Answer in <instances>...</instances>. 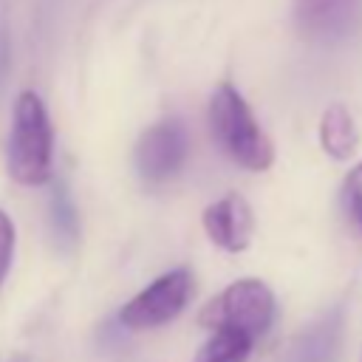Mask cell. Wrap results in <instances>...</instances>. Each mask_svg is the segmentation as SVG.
<instances>
[{
  "instance_id": "cell-14",
  "label": "cell",
  "mask_w": 362,
  "mask_h": 362,
  "mask_svg": "<svg viewBox=\"0 0 362 362\" xmlns=\"http://www.w3.org/2000/svg\"><path fill=\"white\" fill-rule=\"evenodd\" d=\"M359 362H362V356H359Z\"/></svg>"
},
{
  "instance_id": "cell-6",
  "label": "cell",
  "mask_w": 362,
  "mask_h": 362,
  "mask_svg": "<svg viewBox=\"0 0 362 362\" xmlns=\"http://www.w3.org/2000/svg\"><path fill=\"white\" fill-rule=\"evenodd\" d=\"M291 20L308 42L337 45L362 31V0H291Z\"/></svg>"
},
{
  "instance_id": "cell-2",
  "label": "cell",
  "mask_w": 362,
  "mask_h": 362,
  "mask_svg": "<svg viewBox=\"0 0 362 362\" xmlns=\"http://www.w3.org/2000/svg\"><path fill=\"white\" fill-rule=\"evenodd\" d=\"M6 170L23 187H42L54 175V127L45 102L34 90H20L14 99Z\"/></svg>"
},
{
  "instance_id": "cell-12",
  "label": "cell",
  "mask_w": 362,
  "mask_h": 362,
  "mask_svg": "<svg viewBox=\"0 0 362 362\" xmlns=\"http://www.w3.org/2000/svg\"><path fill=\"white\" fill-rule=\"evenodd\" d=\"M342 204L348 218L362 229V161L354 164L342 181Z\"/></svg>"
},
{
  "instance_id": "cell-5",
  "label": "cell",
  "mask_w": 362,
  "mask_h": 362,
  "mask_svg": "<svg viewBox=\"0 0 362 362\" xmlns=\"http://www.w3.org/2000/svg\"><path fill=\"white\" fill-rule=\"evenodd\" d=\"M189 156V139L181 119H164L147 127L136 141V170L147 184H167L175 178Z\"/></svg>"
},
{
  "instance_id": "cell-13",
  "label": "cell",
  "mask_w": 362,
  "mask_h": 362,
  "mask_svg": "<svg viewBox=\"0 0 362 362\" xmlns=\"http://www.w3.org/2000/svg\"><path fill=\"white\" fill-rule=\"evenodd\" d=\"M14 243H17L14 221L6 209H0V288H3L8 269H11V260H14Z\"/></svg>"
},
{
  "instance_id": "cell-8",
  "label": "cell",
  "mask_w": 362,
  "mask_h": 362,
  "mask_svg": "<svg viewBox=\"0 0 362 362\" xmlns=\"http://www.w3.org/2000/svg\"><path fill=\"white\" fill-rule=\"evenodd\" d=\"M342 356V308L317 317L291 345L288 362H339Z\"/></svg>"
},
{
  "instance_id": "cell-11",
  "label": "cell",
  "mask_w": 362,
  "mask_h": 362,
  "mask_svg": "<svg viewBox=\"0 0 362 362\" xmlns=\"http://www.w3.org/2000/svg\"><path fill=\"white\" fill-rule=\"evenodd\" d=\"M252 348H255L252 337L232 328H212L192 362H249Z\"/></svg>"
},
{
  "instance_id": "cell-3",
  "label": "cell",
  "mask_w": 362,
  "mask_h": 362,
  "mask_svg": "<svg viewBox=\"0 0 362 362\" xmlns=\"http://www.w3.org/2000/svg\"><path fill=\"white\" fill-rule=\"evenodd\" d=\"M277 317V300L274 291L257 280V277H240L229 283L221 294H215L198 314V325L212 328H232L255 342L269 334Z\"/></svg>"
},
{
  "instance_id": "cell-10",
  "label": "cell",
  "mask_w": 362,
  "mask_h": 362,
  "mask_svg": "<svg viewBox=\"0 0 362 362\" xmlns=\"http://www.w3.org/2000/svg\"><path fill=\"white\" fill-rule=\"evenodd\" d=\"M48 226H51L54 243L62 252H71L79 243V215H76L74 198L62 181L54 184L51 198H48Z\"/></svg>"
},
{
  "instance_id": "cell-9",
  "label": "cell",
  "mask_w": 362,
  "mask_h": 362,
  "mask_svg": "<svg viewBox=\"0 0 362 362\" xmlns=\"http://www.w3.org/2000/svg\"><path fill=\"white\" fill-rule=\"evenodd\" d=\"M320 144H322L325 156H331L334 161H348L356 153L359 130H356V122H354L351 110L342 102H334L322 110V116H320Z\"/></svg>"
},
{
  "instance_id": "cell-4",
  "label": "cell",
  "mask_w": 362,
  "mask_h": 362,
  "mask_svg": "<svg viewBox=\"0 0 362 362\" xmlns=\"http://www.w3.org/2000/svg\"><path fill=\"white\" fill-rule=\"evenodd\" d=\"M192 297L189 269H170L130 297L119 311V325L127 331H150L173 322Z\"/></svg>"
},
{
  "instance_id": "cell-7",
  "label": "cell",
  "mask_w": 362,
  "mask_h": 362,
  "mask_svg": "<svg viewBox=\"0 0 362 362\" xmlns=\"http://www.w3.org/2000/svg\"><path fill=\"white\" fill-rule=\"evenodd\" d=\"M201 223H204V232L206 238L221 246L223 252H243L249 243H252V232H255V215H252V206L243 195L238 192H229L218 201H212L204 215H201Z\"/></svg>"
},
{
  "instance_id": "cell-1",
  "label": "cell",
  "mask_w": 362,
  "mask_h": 362,
  "mask_svg": "<svg viewBox=\"0 0 362 362\" xmlns=\"http://www.w3.org/2000/svg\"><path fill=\"white\" fill-rule=\"evenodd\" d=\"M209 130L218 147L243 170L266 173L274 164V144L257 124L249 102L232 82H221L209 96Z\"/></svg>"
}]
</instances>
